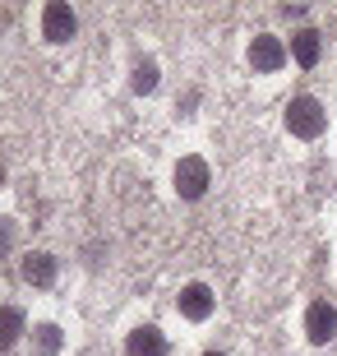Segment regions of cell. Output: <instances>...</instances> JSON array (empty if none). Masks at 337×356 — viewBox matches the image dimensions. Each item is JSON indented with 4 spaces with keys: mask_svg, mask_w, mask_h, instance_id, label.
<instances>
[{
    "mask_svg": "<svg viewBox=\"0 0 337 356\" xmlns=\"http://www.w3.org/2000/svg\"><path fill=\"white\" fill-rule=\"evenodd\" d=\"M24 310L19 305H0V352H10L19 338H24Z\"/></svg>",
    "mask_w": 337,
    "mask_h": 356,
    "instance_id": "obj_10",
    "label": "cell"
},
{
    "mask_svg": "<svg viewBox=\"0 0 337 356\" xmlns=\"http://www.w3.org/2000/svg\"><path fill=\"white\" fill-rule=\"evenodd\" d=\"M33 347H38V356H56L60 352V329L56 324H38L33 329Z\"/></svg>",
    "mask_w": 337,
    "mask_h": 356,
    "instance_id": "obj_11",
    "label": "cell"
},
{
    "mask_svg": "<svg viewBox=\"0 0 337 356\" xmlns=\"http://www.w3.org/2000/svg\"><path fill=\"white\" fill-rule=\"evenodd\" d=\"M286 65V42L272 38V33H259V38L249 42V70L254 74H277Z\"/></svg>",
    "mask_w": 337,
    "mask_h": 356,
    "instance_id": "obj_3",
    "label": "cell"
},
{
    "mask_svg": "<svg viewBox=\"0 0 337 356\" xmlns=\"http://www.w3.org/2000/svg\"><path fill=\"white\" fill-rule=\"evenodd\" d=\"M213 185V167L204 158H181L176 162V195L181 199H204Z\"/></svg>",
    "mask_w": 337,
    "mask_h": 356,
    "instance_id": "obj_2",
    "label": "cell"
},
{
    "mask_svg": "<svg viewBox=\"0 0 337 356\" xmlns=\"http://www.w3.org/2000/svg\"><path fill=\"white\" fill-rule=\"evenodd\" d=\"M286 130L296 134V139H319V134L328 130L324 102H319V97H310V92L291 97V102H286Z\"/></svg>",
    "mask_w": 337,
    "mask_h": 356,
    "instance_id": "obj_1",
    "label": "cell"
},
{
    "mask_svg": "<svg viewBox=\"0 0 337 356\" xmlns=\"http://www.w3.org/2000/svg\"><path fill=\"white\" fill-rule=\"evenodd\" d=\"M130 83H134V92H153L157 88V60H139Z\"/></svg>",
    "mask_w": 337,
    "mask_h": 356,
    "instance_id": "obj_12",
    "label": "cell"
},
{
    "mask_svg": "<svg viewBox=\"0 0 337 356\" xmlns=\"http://www.w3.org/2000/svg\"><path fill=\"white\" fill-rule=\"evenodd\" d=\"M74 33H79V19H74V10H69L65 0H51V5L42 10V38L60 47V42H69Z\"/></svg>",
    "mask_w": 337,
    "mask_h": 356,
    "instance_id": "obj_4",
    "label": "cell"
},
{
    "mask_svg": "<svg viewBox=\"0 0 337 356\" xmlns=\"http://www.w3.org/2000/svg\"><path fill=\"white\" fill-rule=\"evenodd\" d=\"M10 245H14V222H10V218H0V254L10 250Z\"/></svg>",
    "mask_w": 337,
    "mask_h": 356,
    "instance_id": "obj_13",
    "label": "cell"
},
{
    "mask_svg": "<svg viewBox=\"0 0 337 356\" xmlns=\"http://www.w3.org/2000/svg\"><path fill=\"white\" fill-rule=\"evenodd\" d=\"M291 56H296L305 70L319 65V56H324V38L314 33V28H300V33H291Z\"/></svg>",
    "mask_w": 337,
    "mask_h": 356,
    "instance_id": "obj_9",
    "label": "cell"
},
{
    "mask_svg": "<svg viewBox=\"0 0 337 356\" xmlns=\"http://www.w3.org/2000/svg\"><path fill=\"white\" fill-rule=\"evenodd\" d=\"M125 356H167V338L157 324H139L125 333Z\"/></svg>",
    "mask_w": 337,
    "mask_h": 356,
    "instance_id": "obj_7",
    "label": "cell"
},
{
    "mask_svg": "<svg viewBox=\"0 0 337 356\" xmlns=\"http://www.w3.org/2000/svg\"><path fill=\"white\" fill-rule=\"evenodd\" d=\"M176 305H181L185 319L204 324V319L217 310V296H213V287H208V282H185V287H181V301H176Z\"/></svg>",
    "mask_w": 337,
    "mask_h": 356,
    "instance_id": "obj_5",
    "label": "cell"
},
{
    "mask_svg": "<svg viewBox=\"0 0 337 356\" xmlns=\"http://www.w3.org/2000/svg\"><path fill=\"white\" fill-rule=\"evenodd\" d=\"M305 333H310L314 347L333 343V333H337V310H333V301H314L310 310H305Z\"/></svg>",
    "mask_w": 337,
    "mask_h": 356,
    "instance_id": "obj_6",
    "label": "cell"
},
{
    "mask_svg": "<svg viewBox=\"0 0 337 356\" xmlns=\"http://www.w3.org/2000/svg\"><path fill=\"white\" fill-rule=\"evenodd\" d=\"M204 356H227V352H204Z\"/></svg>",
    "mask_w": 337,
    "mask_h": 356,
    "instance_id": "obj_14",
    "label": "cell"
},
{
    "mask_svg": "<svg viewBox=\"0 0 337 356\" xmlns=\"http://www.w3.org/2000/svg\"><path fill=\"white\" fill-rule=\"evenodd\" d=\"M19 273H24V282H28V287H51V282H56V254H47V250L24 254Z\"/></svg>",
    "mask_w": 337,
    "mask_h": 356,
    "instance_id": "obj_8",
    "label": "cell"
}]
</instances>
